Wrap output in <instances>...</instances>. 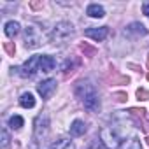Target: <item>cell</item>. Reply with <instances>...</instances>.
I'll return each mask as SVG.
<instances>
[{
  "label": "cell",
  "mask_w": 149,
  "mask_h": 149,
  "mask_svg": "<svg viewBox=\"0 0 149 149\" xmlns=\"http://www.w3.org/2000/svg\"><path fill=\"white\" fill-rule=\"evenodd\" d=\"M76 95L79 97V100L83 102L84 109H88L90 112H97L100 109V100H98V93L95 90V86L90 81H79L76 86Z\"/></svg>",
  "instance_id": "cell-1"
},
{
  "label": "cell",
  "mask_w": 149,
  "mask_h": 149,
  "mask_svg": "<svg viewBox=\"0 0 149 149\" xmlns=\"http://www.w3.org/2000/svg\"><path fill=\"white\" fill-rule=\"evenodd\" d=\"M72 35H74V26L68 21H60L54 25V28L51 32V40L54 44H65Z\"/></svg>",
  "instance_id": "cell-2"
},
{
  "label": "cell",
  "mask_w": 149,
  "mask_h": 149,
  "mask_svg": "<svg viewBox=\"0 0 149 149\" xmlns=\"http://www.w3.org/2000/svg\"><path fill=\"white\" fill-rule=\"evenodd\" d=\"M42 44H44V35L40 33V30L33 25H28L25 28V46L30 49H35Z\"/></svg>",
  "instance_id": "cell-3"
},
{
  "label": "cell",
  "mask_w": 149,
  "mask_h": 149,
  "mask_svg": "<svg viewBox=\"0 0 149 149\" xmlns=\"http://www.w3.org/2000/svg\"><path fill=\"white\" fill-rule=\"evenodd\" d=\"M100 139H102V142H104V146H105L107 149H119V147H121V142H123V140L119 139V135L116 133V130H112V126L102 128Z\"/></svg>",
  "instance_id": "cell-4"
},
{
  "label": "cell",
  "mask_w": 149,
  "mask_h": 149,
  "mask_svg": "<svg viewBox=\"0 0 149 149\" xmlns=\"http://www.w3.org/2000/svg\"><path fill=\"white\" fill-rule=\"evenodd\" d=\"M33 133H35L37 142H44V140H46V137H47V133H49V118H47L46 114L37 116Z\"/></svg>",
  "instance_id": "cell-5"
},
{
  "label": "cell",
  "mask_w": 149,
  "mask_h": 149,
  "mask_svg": "<svg viewBox=\"0 0 149 149\" xmlns=\"http://www.w3.org/2000/svg\"><path fill=\"white\" fill-rule=\"evenodd\" d=\"M39 63H40V56H32L30 60H26V61L21 65V68H18V70H19V76H21V77H33L35 72L40 70Z\"/></svg>",
  "instance_id": "cell-6"
},
{
  "label": "cell",
  "mask_w": 149,
  "mask_h": 149,
  "mask_svg": "<svg viewBox=\"0 0 149 149\" xmlns=\"http://www.w3.org/2000/svg\"><path fill=\"white\" fill-rule=\"evenodd\" d=\"M37 91H39V95H40L44 100L51 98V95L56 91V81H54V79H46V81L39 83V84H37Z\"/></svg>",
  "instance_id": "cell-7"
},
{
  "label": "cell",
  "mask_w": 149,
  "mask_h": 149,
  "mask_svg": "<svg viewBox=\"0 0 149 149\" xmlns=\"http://www.w3.org/2000/svg\"><path fill=\"white\" fill-rule=\"evenodd\" d=\"M107 33H109V28L107 26H91V28H88L84 32V35L90 37V39H93L95 42H102L107 37Z\"/></svg>",
  "instance_id": "cell-8"
},
{
  "label": "cell",
  "mask_w": 149,
  "mask_h": 149,
  "mask_svg": "<svg viewBox=\"0 0 149 149\" xmlns=\"http://www.w3.org/2000/svg\"><path fill=\"white\" fill-rule=\"evenodd\" d=\"M125 33H126L128 37H142V35L147 33V28H146L142 23H132V25L126 26Z\"/></svg>",
  "instance_id": "cell-9"
},
{
  "label": "cell",
  "mask_w": 149,
  "mask_h": 149,
  "mask_svg": "<svg viewBox=\"0 0 149 149\" xmlns=\"http://www.w3.org/2000/svg\"><path fill=\"white\" fill-rule=\"evenodd\" d=\"M39 67H40L42 72H51V70L56 67V61H54L53 56H49V54H42V56H40V63H39Z\"/></svg>",
  "instance_id": "cell-10"
},
{
  "label": "cell",
  "mask_w": 149,
  "mask_h": 149,
  "mask_svg": "<svg viewBox=\"0 0 149 149\" xmlns=\"http://www.w3.org/2000/svg\"><path fill=\"white\" fill-rule=\"evenodd\" d=\"M84 132H86V125L81 119H76L70 125V135H74V137H81V135H84Z\"/></svg>",
  "instance_id": "cell-11"
},
{
  "label": "cell",
  "mask_w": 149,
  "mask_h": 149,
  "mask_svg": "<svg viewBox=\"0 0 149 149\" xmlns=\"http://www.w3.org/2000/svg\"><path fill=\"white\" fill-rule=\"evenodd\" d=\"M86 14H88L90 18H104V16H105V11H104L102 6H98V4H91V6H88Z\"/></svg>",
  "instance_id": "cell-12"
},
{
  "label": "cell",
  "mask_w": 149,
  "mask_h": 149,
  "mask_svg": "<svg viewBox=\"0 0 149 149\" xmlns=\"http://www.w3.org/2000/svg\"><path fill=\"white\" fill-rule=\"evenodd\" d=\"M19 105L25 107V109L35 107V98H33V95H32V93H23L21 98H19Z\"/></svg>",
  "instance_id": "cell-13"
},
{
  "label": "cell",
  "mask_w": 149,
  "mask_h": 149,
  "mask_svg": "<svg viewBox=\"0 0 149 149\" xmlns=\"http://www.w3.org/2000/svg\"><path fill=\"white\" fill-rule=\"evenodd\" d=\"M119 149H142V146H140V140L137 137H132L128 140H123Z\"/></svg>",
  "instance_id": "cell-14"
},
{
  "label": "cell",
  "mask_w": 149,
  "mask_h": 149,
  "mask_svg": "<svg viewBox=\"0 0 149 149\" xmlns=\"http://www.w3.org/2000/svg\"><path fill=\"white\" fill-rule=\"evenodd\" d=\"M49 149H76V146H74V142H72V140L60 139V140H56Z\"/></svg>",
  "instance_id": "cell-15"
},
{
  "label": "cell",
  "mask_w": 149,
  "mask_h": 149,
  "mask_svg": "<svg viewBox=\"0 0 149 149\" xmlns=\"http://www.w3.org/2000/svg\"><path fill=\"white\" fill-rule=\"evenodd\" d=\"M19 33V23L18 21H7L6 23V35L7 37H14Z\"/></svg>",
  "instance_id": "cell-16"
},
{
  "label": "cell",
  "mask_w": 149,
  "mask_h": 149,
  "mask_svg": "<svg viewBox=\"0 0 149 149\" xmlns=\"http://www.w3.org/2000/svg\"><path fill=\"white\" fill-rule=\"evenodd\" d=\"M9 126H11L13 130H19V128L23 126V118H21V116H13V118L9 119Z\"/></svg>",
  "instance_id": "cell-17"
},
{
  "label": "cell",
  "mask_w": 149,
  "mask_h": 149,
  "mask_svg": "<svg viewBox=\"0 0 149 149\" xmlns=\"http://www.w3.org/2000/svg\"><path fill=\"white\" fill-rule=\"evenodd\" d=\"M9 133H7V130L6 128H2V149H7V146H9Z\"/></svg>",
  "instance_id": "cell-18"
},
{
  "label": "cell",
  "mask_w": 149,
  "mask_h": 149,
  "mask_svg": "<svg viewBox=\"0 0 149 149\" xmlns=\"http://www.w3.org/2000/svg\"><path fill=\"white\" fill-rule=\"evenodd\" d=\"M4 47H6V51H7L9 54H14V53H16V47H14V44H13V42H6V44H4Z\"/></svg>",
  "instance_id": "cell-19"
},
{
  "label": "cell",
  "mask_w": 149,
  "mask_h": 149,
  "mask_svg": "<svg viewBox=\"0 0 149 149\" xmlns=\"http://www.w3.org/2000/svg\"><path fill=\"white\" fill-rule=\"evenodd\" d=\"M81 51H86L90 56H93V54H95V49H91V47H90V46H86V44H81Z\"/></svg>",
  "instance_id": "cell-20"
},
{
  "label": "cell",
  "mask_w": 149,
  "mask_h": 149,
  "mask_svg": "<svg viewBox=\"0 0 149 149\" xmlns=\"http://www.w3.org/2000/svg\"><path fill=\"white\" fill-rule=\"evenodd\" d=\"M137 97H139V100H147V91L146 90H139L137 91Z\"/></svg>",
  "instance_id": "cell-21"
},
{
  "label": "cell",
  "mask_w": 149,
  "mask_h": 149,
  "mask_svg": "<svg viewBox=\"0 0 149 149\" xmlns=\"http://www.w3.org/2000/svg\"><path fill=\"white\" fill-rule=\"evenodd\" d=\"M142 13L149 18V2H144V6H142Z\"/></svg>",
  "instance_id": "cell-22"
},
{
  "label": "cell",
  "mask_w": 149,
  "mask_h": 149,
  "mask_svg": "<svg viewBox=\"0 0 149 149\" xmlns=\"http://www.w3.org/2000/svg\"><path fill=\"white\" fill-rule=\"evenodd\" d=\"M90 149H104V147H102V146H100V144H95V146H91V147H90Z\"/></svg>",
  "instance_id": "cell-23"
},
{
  "label": "cell",
  "mask_w": 149,
  "mask_h": 149,
  "mask_svg": "<svg viewBox=\"0 0 149 149\" xmlns=\"http://www.w3.org/2000/svg\"><path fill=\"white\" fill-rule=\"evenodd\" d=\"M147 79H149V74H147Z\"/></svg>",
  "instance_id": "cell-24"
},
{
  "label": "cell",
  "mask_w": 149,
  "mask_h": 149,
  "mask_svg": "<svg viewBox=\"0 0 149 149\" xmlns=\"http://www.w3.org/2000/svg\"><path fill=\"white\" fill-rule=\"evenodd\" d=\"M147 142H149V137H147Z\"/></svg>",
  "instance_id": "cell-25"
}]
</instances>
